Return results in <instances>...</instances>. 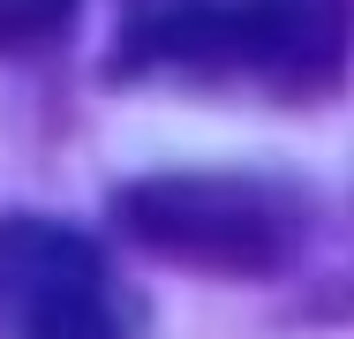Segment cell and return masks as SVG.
<instances>
[{
    "label": "cell",
    "instance_id": "2",
    "mask_svg": "<svg viewBox=\"0 0 354 339\" xmlns=\"http://www.w3.org/2000/svg\"><path fill=\"white\" fill-rule=\"evenodd\" d=\"M113 219L196 279H272L309 241V196L272 174H143L113 189Z\"/></svg>",
    "mask_w": 354,
    "mask_h": 339
},
{
    "label": "cell",
    "instance_id": "4",
    "mask_svg": "<svg viewBox=\"0 0 354 339\" xmlns=\"http://www.w3.org/2000/svg\"><path fill=\"white\" fill-rule=\"evenodd\" d=\"M75 0H0V53H30L46 38H61Z\"/></svg>",
    "mask_w": 354,
    "mask_h": 339
},
{
    "label": "cell",
    "instance_id": "1",
    "mask_svg": "<svg viewBox=\"0 0 354 339\" xmlns=\"http://www.w3.org/2000/svg\"><path fill=\"white\" fill-rule=\"evenodd\" d=\"M354 53V0H136L113 75L204 98H324Z\"/></svg>",
    "mask_w": 354,
    "mask_h": 339
},
{
    "label": "cell",
    "instance_id": "3",
    "mask_svg": "<svg viewBox=\"0 0 354 339\" xmlns=\"http://www.w3.org/2000/svg\"><path fill=\"white\" fill-rule=\"evenodd\" d=\"M106 257L53 219H0V339H113Z\"/></svg>",
    "mask_w": 354,
    "mask_h": 339
}]
</instances>
